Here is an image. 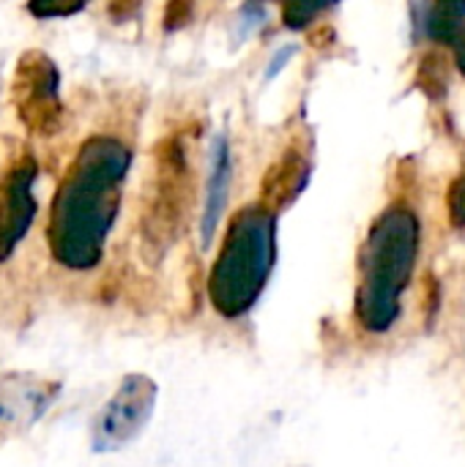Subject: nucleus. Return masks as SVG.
<instances>
[{"label":"nucleus","mask_w":465,"mask_h":467,"mask_svg":"<svg viewBox=\"0 0 465 467\" xmlns=\"http://www.w3.org/2000/svg\"><path fill=\"white\" fill-rule=\"evenodd\" d=\"M225 192H227V153H225V142L217 148V161H214V175H211V186H208V208H206V241L214 233V224L219 219L222 202H225Z\"/></svg>","instance_id":"1a4fd4ad"},{"label":"nucleus","mask_w":465,"mask_h":467,"mask_svg":"<svg viewBox=\"0 0 465 467\" xmlns=\"http://www.w3.org/2000/svg\"><path fill=\"white\" fill-rule=\"evenodd\" d=\"M153 402H156V386L148 378H143V375L126 378L121 383L118 394L107 402V408L96 419L93 449L112 451V449L132 443L148 424Z\"/></svg>","instance_id":"20e7f679"},{"label":"nucleus","mask_w":465,"mask_h":467,"mask_svg":"<svg viewBox=\"0 0 465 467\" xmlns=\"http://www.w3.org/2000/svg\"><path fill=\"white\" fill-rule=\"evenodd\" d=\"M455 52H458V66H460V71L465 74V27L463 33L458 36V41H455Z\"/></svg>","instance_id":"4468645a"},{"label":"nucleus","mask_w":465,"mask_h":467,"mask_svg":"<svg viewBox=\"0 0 465 467\" xmlns=\"http://www.w3.org/2000/svg\"><path fill=\"white\" fill-rule=\"evenodd\" d=\"M58 68L44 52H27L19 60L16 79H14V99L19 107V118L27 123L30 131L49 134L60 118L58 101Z\"/></svg>","instance_id":"39448f33"},{"label":"nucleus","mask_w":465,"mask_h":467,"mask_svg":"<svg viewBox=\"0 0 465 467\" xmlns=\"http://www.w3.org/2000/svg\"><path fill=\"white\" fill-rule=\"evenodd\" d=\"M85 5L88 0H30L27 11L38 19H52V16H71Z\"/></svg>","instance_id":"9b49d317"},{"label":"nucleus","mask_w":465,"mask_h":467,"mask_svg":"<svg viewBox=\"0 0 465 467\" xmlns=\"http://www.w3.org/2000/svg\"><path fill=\"white\" fill-rule=\"evenodd\" d=\"M465 27V0H436L428 30L436 41L455 44Z\"/></svg>","instance_id":"6e6552de"},{"label":"nucleus","mask_w":465,"mask_h":467,"mask_svg":"<svg viewBox=\"0 0 465 467\" xmlns=\"http://www.w3.org/2000/svg\"><path fill=\"white\" fill-rule=\"evenodd\" d=\"M36 181V164L25 159L16 164L0 192V260H5L14 246L25 238L33 216H36V200L30 194V186Z\"/></svg>","instance_id":"423d86ee"},{"label":"nucleus","mask_w":465,"mask_h":467,"mask_svg":"<svg viewBox=\"0 0 465 467\" xmlns=\"http://www.w3.org/2000/svg\"><path fill=\"white\" fill-rule=\"evenodd\" d=\"M60 386L44 383V380H22L8 378L0 391V421L8 427H30L44 416V410L52 405Z\"/></svg>","instance_id":"0eeeda50"},{"label":"nucleus","mask_w":465,"mask_h":467,"mask_svg":"<svg viewBox=\"0 0 465 467\" xmlns=\"http://www.w3.org/2000/svg\"><path fill=\"white\" fill-rule=\"evenodd\" d=\"M129 161L132 156L118 140L96 137L82 145L71 172L58 189L49 222L52 254L66 268L85 271L99 263Z\"/></svg>","instance_id":"f257e3e1"},{"label":"nucleus","mask_w":465,"mask_h":467,"mask_svg":"<svg viewBox=\"0 0 465 467\" xmlns=\"http://www.w3.org/2000/svg\"><path fill=\"white\" fill-rule=\"evenodd\" d=\"M271 252V216L263 211L241 213L227 233L225 249L211 276V296L219 312L233 317L258 298V290L269 276Z\"/></svg>","instance_id":"7ed1b4c3"},{"label":"nucleus","mask_w":465,"mask_h":467,"mask_svg":"<svg viewBox=\"0 0 465 467\" xmlns=\"http://www.w3.org/2000/svg\"><path fill=\"white\" fill-rule=\"evenodd\" d=\"M417 241L419 227L408 211H389L375 224L365 254V285L359 296L362 320L370 328H386L395 320L397 290L411 276Z\"/></svg>","instance_id":"f03ea898"},{"label":"nucleus","mask_w":465,"mask_h":467,"mask_svg":"<svg viewBox=\"0 0 465 467\" xmlns=\"http://www.w3.org/2000/svg\"><path fill=\"white\" fill-rule=\"evenodd\" d=\"M449 213H452V222L458 227L465 224V178L455 181L452 192H449Z\"/></svg>","instance_id":"f8f14e48"},{"label":"nucleus","mask_w":465,"mask_h":467,"mask_svg":"<svg viewBox=\"0 0 465 467\" xmlns=\"http://www.w3.org/2000/svg\"><path fill=\"white\" fill-rule=\"evenodd\" d=\"M186 16H189V3H186V0H173L170 8H167V14H164V19H167L164 25H167V27L184 25Z\"/></svg>","instance_id":"ddd939ff"},{"label":"nucleus","mask_w":465,"mask_h":467,"mask_svg":"<svg viewBox=\"0 0 465 467\" xmlns=\"http://www.w3.org/2000/svg\"><path fill=\"white\" fill-rule=\"evenodd\" d=\"M332 3H337V0H288L285 3V25L293 27V30L307 27Z\"/></svg>","instance_id":"9d476101"}]
</instances>
